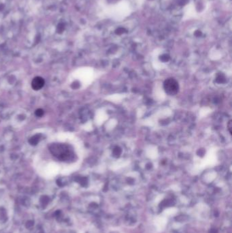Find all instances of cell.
<instances>
[{
    "label": "cell",
    "mask_w": 232,
    "mask_h": 233,
    "mask_svg": "<svg viewBox=\"0 0 232 233\" xmlns=\"http://www.w3.org/2000/svg\"><path fill=\"white\" fill-rule=\"evenodd\" d=\"M10 215L9 206L7 204H0V228L9 221Z\"/></svg>",
    "instance_id": "cell-3"
},
{
    "label": "cell",
    "mask_w": 232,
    "mask_h": 233,
    "mask_svg": "<svg viewBox=\"0 0 232 233\" xmlns=\"http://www.w3.org/2000/svg\"><path fill=\"white\" fill-rule=\"evenodd\" d=\"M228 127H229V130H230V134H231V121H230Z\"/></svg>",
    "instance_id": "cell-6"
},
{
    "label": "cell",
    "mask_w": 232,
    "mask_h": 233,
    "mask_svg": "<svg viewBox=\"0 0 232 233\" xmlns=\"http://www.w3.org/2000/svg\"><path fill=\"white\" fill-rule=\"evenodd\" d=\"M44 84H45V81L44 78L40 77H36L32 80V87L34 90L38 91L43 87Z\"/></svg>",
    "instance_id": "cell-4"
},
{
    "label": "cell",
    "mask_w": 232,
    "mask_h": 233,
    "mask_svg": "<svg viewBox=\"0 0 232 233\" xmlns=\"http://www.w3.org/2000/svg\"><path fill=\"white\" fill-rule=\"evenodd\" d=\"M61 233H74V232H73L72 231H65V232L63 231Z\"/></svg>",
    "instance_id": "cell-7"
},
{
    "label": "cell",
    "mask_w": 232,
    "mask_h": 233,
    "mask_svg": "<svg viewBox=\"0 0 232 233\" xmlns=\"http://www.w3.org/2000/svg\"><path fill=\"white\" fill-rule=\"evenodd\" d=\"M163 89L166 93L170 95H174L177 94L179 89V85L177 80L174 78H167L163 83Z\"/></svg>",
    "instance_id": "cell-2"
},
{
    "label": "cell",
    "mask_w": 232,
    "mask_h": 233,
    "mask_svg": "<svg viewBox=\"0 0 232 233\" xmlns=\"http://www.w3.org/2000/svg\"><path fill=\"white\" fill-rule=\"evenodd\" d=\"M55 200L52 196L49 195H41L33 202L32 205L33 207L40 211H46L51 209L55 205Z\"/></svg>",
    "instance_id": "cell-1"
},
{
    "label": "cell",
    "mask_w": 232,
    "mask_h": 233,
    "mask_svg": "<svg viewBox=\"0 0 232 233\" xmlns=\"http://www.w3.org/2000/svg\"><path fill=\"white\" fill-rule=\"evenodd\" d=\"M35 115L38 117H42L44 115V111L42 109H38L37 111H35Z\"/></svg>",
    "instance_id": "cell-5"
}]
</instances>
